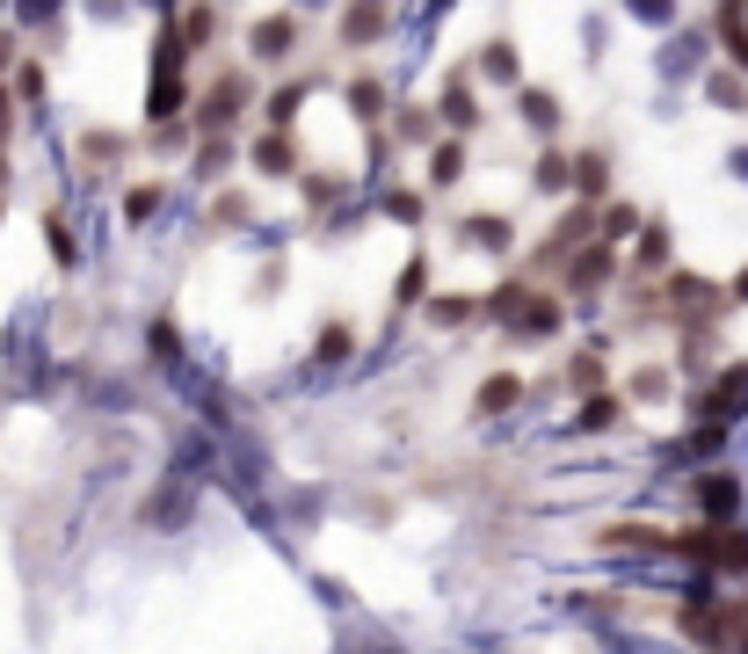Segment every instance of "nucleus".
Segmentation results:
<instances>
[{
  "mask_svg": "<svg viewBox=\"0 0 748 654\" xmlns=\"http://www.w3.org/2000/svg\"><path fill=\"white\" fill-rule=\"evenodd\" d=\"M502 320H516L524 335H553V328H559V298H545V291H516V306H508Z\"/></svg>",
  "mask_w": 748,
  "mask_h": 654,
  "instance_id": "nucleus-1",
  "label": "nucleus"
},
{
  "mask_svg": "<svg viewBox=\"0 0 748 654\" xmlns=\"http://www.w3.org/2000/svg\"><path fill=\"white\" fill-rule=\"evenodd\" d=\"M291 44H298V23H291V15H269V23H255V29H247V51H255L262 66H276V59H284Z\"/></svg>",
  "mask_w": 748,
  "mask_h": 654,
  "instance_id": "nucleus-2",
  "label": "nucleus"
},
{
  "mask_svg": "<svg viewBox=\"0 0 748 654\" xmlns=\"http://www.w3.org/2000/svg\"><path fill=\"white\" fill-rule=\"evenodd\" d=\"M698 502H705V516H712V524H734V516H741V480H734V473H705Z\"/></svg>",
  "mask_w": 748,
  "mask_h": 654,
  "instance_id": "nucleus-3",
  "label": "nucleus"
},
{
  "mask_svg": "<svg viewBox=\"0 0 748 654\" xmlns=\"http://www.w3.org/2000/svg\"><path fill=\"white\" fill-rule=\"evenodd\" d=\"M705 408H712V422H726V414H741V408H748V363H726L720 386L705 393Z\"/></svg>",
  "mask_w": 748,
  "mask_h": 654,
  "instance_id": "nucleus-4",
  "label": "nucleus"
},
{
  "mask_svg": "<svg viewBox=\"0 0 748 654\" xmlns=\"http://www.w3.org/2000/svg\"><path fill=\"white\" fill-rule=\"evenodd\" d=\"M341 37H349V44H378V37H386V0H357V8L341 15Z\"/></svg>",
  "mask_w": 748,
  "mask_h": 654,
  "instance_id": "nucleus-5",
  "label": "nucleus"
},
{
  "mask_svg": "<svg viewBox=\"0 0 748 654\" xmlns=\"http://www.w3.org/2000/svg\"><path fill=\"white\" fill-rule=\"evenodd\" d=\"M255 168H262V175H291V168H298V145H291V131H284V124L255 139Z\"/></svg>",
  "mask_w": 748,
  "mask_h": 654,
  "instance_id": "nucleus-6",
  "label": "nucleus"
},
{
  "mask_svg": "<svg viewBox=\"0 0 748 654\" xmlns=\"http://www.w3.org/2000/svg\"><path fill=\"white\" fill-rule=\"evenodd\" d=\"M610 262H618V247H604V241H596V247H581V255H575V269H567V284H575V291H596V284L610 277Z\"/></svg>",
  "mask_w": 748,
  "mask_h": 654,
  "instance_id": "nucleus-7",
  "label": "nucleus"
},
{
  "mask_svg": "<svg viewBox=\"0 0 748 654\" xmlns=\"http://www.w3.org/2000/svg\"><path fill=\"white\" fill-rule=\"evenodd\" d=\"M465 241H473V247H494V255H508L516 226H508V211H480V218H465Z\"/></svg>",
  "mask_w": 748,
  "mask_h": 654,
  "instance_id": "nucleus-8",
  "label": "nucleus"
},
{
  "mask_svg": "<svg viewBox=\"0 0 748 654\" xmlns=\"http://www.w3.org/2000/svg\"><path fill=\"white\" fill-rule=\"evenodd\" d=\"M516 110H524V124H531V131H559V95H553V88H524V95H516Z\"/></svg>",
  "mask_w": 748,
  "mask_h": 654,
  "instance_id": "nucleus-9",
  "label": "nucleus"
},
{
  "mask_svg": "<svg viewBox=\"0 0 748 654\" xmlns=\"http://www.w3.org/2000/svg\"><path fill=\"white\" fill-rule=\"evenodd\" d=\"M429 182H436V190H451V182H465V145H459V139L429 145Z\"/></svg>",
  "mask_w": 748,
  "mask_h": 654,
  "instance_id": "nucleus-10",
  "label": "nucleus"
},
{
  "mask_svg": "<svg viewBox=\"0 0 748 654\" xmlns=\"http://www.w3.org/2000/svg\"><path fill=\"white\" fill-rule=\"evenodd\" d=\"M516 400H524V379H508V371H494V379L480 386V400H473V408H480V414H508Z\"/></svg>",
  "mask_w": 748,
  "mask_h": 654,
  "instance_id": "nucleus-11",
  "label": "nucleus"
},
{
  "mask_svg": "<svg viewBox=\"0 0 748 654\" xmlns=\"http://www.w3.org/2000/svg\"><path fill=\"white\" fill-rule=\"evenodd\" d=\"M480 73H487V80H508V88H516V80H524V66H516V44H508V37L480 44Z\"/></svg>",
  "mask_w": 748,
  "mask_h": 654,
  "instance_id": "nucleus-12",
  "label": "nucleus"
},
{
  "mask_svg": "<svg viewBox=\"0 0 748 654\" xmlns=\"http://www.w3.org/2000/svg\"><path fill=\"white\" fill-rule=\"evenodd\" d=\"M720 37L734 44V59L748 66V0H720Z\"/></svg>",
  "mask_w": 748,
  "mask_h": 654,
  "instance_id": "nucleus-13",
  "label": "nucleus"
},
{
  "mask_svg": "<svg viewBox=\"0 0 748 654\" xmlns=\"http://www.w3.org/2000/svg\"><path fill=\"white\" fill-rule=\"evenodd\" d=\"M241 95H247V80H241V73H225L218 95H204V124H233L225 110H241Z\"/></svg>",
  "mask_w": 748,
  "mask_h": 654,
  "instance_id": "nucleus-14",
  "label": "nucleus"
},
{
  "mask_svg": "<svg viewBox=\"0 0 748 654\" xmlns=\"http://www.w3.org/2000/svg\"><path fill=\"white\" fill-rule=\"evenodd\" d=\"M567 182H575V190H589V196H596V190H604V182H610V161H604V153H581V161H567Z\"/></svg>",
  "mask_w": 748,
  "mask_h": 654,
  "instance_id": "nucleus-15",
  "label": "nucleus"
},
{
  "mask_svg": "<svg viewBox=\"0 0 748 654\" xmlns=\"http://www.w3.org/2000/svg\"><path fill=\"white\" fill-rule=\"evenodd\" d=\"M443 117L459 124V131H473V124H480V110H473V88H465V80H451V88H443Z\"/></svg>",
  "mask_w": 748,
  "mask_h": 654,
  "instance_id": "nucleus-16",
  "label": "nucleus"
},
{
  "mask_svg": "<svg viewBox=\"0 0 748 654\" xmlns=\"http://www.w3.org/2000/svg\"><path fill=\"white\" fill-rule=\"evenodd\" d=\"M349 110H357V124H378V110H386V88H378V80H357V88H349Z\"/></svg>",
  "mask_w": 748,
  "mask_h": 654,
  "instance_id": "nucleus-17",
  "label": "nucleus"
},
{
  "mask_svg": "<svg viewBox=\"0 0 748 654\" xmlns=\"http://www.w3.org/2000/svg\"><path fill=\"white\" fill-rule=\"evenodd\" d=\"M531 182H538L545 196H559V190H567V153H538V175H531Z\"/></svg>",
  "mask_w": 748,
  "mask_h": 654,
  "instance_id": "nucleus-18",
  "label": "nucleus"
},
{
  "mask_svg": "<svg viewBox=\"0 0 748 654\" xmlns=\"http://www.w3.org/2000/svg\"><path fill=\"white\" fill-rule=\"evenodd\" d=\"M153 211H160V190H153V182H139V190L124 196V218H131V226H145Z\"/></svg>",
  "mask_w": 748,
  "mask_h": 654,
  "instance_id": "nucleus-19",
  "label": "nucleus"
},
{
  "mask_svg": "<svg viewBox=\"0 0 748 654\" xmlns=\"http://www.w3.org/2000/svg\"><path fill=\"white\" fill-rule=\"evenodd\" d=\"M632 226H640V211H632V204H610V211H604V247H618Z\"/></svg>",
  "mask_w": 748,
  "mask_h": 654,
  "instance_id": "nucleus-20",
  "label": "nucleus"
},
{
  "mask_svg": "<svg viewBox=\"0 0 748 654\" xmlns=\"http://www.w3.org/2000/svg\"><path fill=\"white\" fill-rule=\"evenodd\" d=\"M618 408H626L618 393H596V400H581V429H604V422H610Z\"/></svg>",
  "mask_w": 748,
  "mask_h": 654,
  "instance_id": "nucleus-21",
  "label": "nucleus"
},
{
  "mask_svg": "<svg viewBox=\"0 0 748 654\" xmlns=\"http://www.w3.org/2000/svg\"><path fill=\"white\" fill-rule=\"evenodd\" d=\"M80 153H88V161H117L124 139H117V131H88V139H80Z\"/></svg>",
  "mask_w": 748,
  "mask_h": 654,
  "instance_id": "nucleus-22",
  "label": "nucleus"
},
{
  "mask_svg": "<svg viewBox=\"0 0 748 654\" xmlns=\"http://www.w3.org/2000/svg\"><path fill=\"white\" fill-rule=\"evenodd\" d=\"M640 233H647V241H640V262H661V255H669V241H661V233H669V226H661V218H647V226H640Z\"/></svg>",
  "mask_w": 748,
  "mask_h": 654,
  "instance_id": "nucleus-23",
  "label": "nucleus"
},
{
  "mask_svg": "<svg viewBox=\"0 0 748 654\" xmlns=\"http://www.w3.org/2000/svg\"><path fill=\"white\" fill-rule=\"evenodd\" d=\"M211 218H218V226H241V218H247V196H241V190H225V196L211 204Z\"/></svg>",
  "mask_w": 748,
  "mask_h": 654,
  "instance_id": "nucleus-24",
  "label": "nucleus"
},
{
  "mask_svg": "<svg viewBox=\"0 0 748 654\" xmlns=\"http://www.w3.org/2000/svg\"><path fill=\"white\" fill-rule=\"evenodd\" d=\"M429 313L443 320V328H459V320H473V298H436Z\"/></svg>",
  "mask_w": 748,
  "mask_h": 654,
  "instance_id": "nucleus-25",
  "label": "nucleus"
},
{
  "mask_svg": "<svg viewBox=\"0 0 748 654\" xmlns=\"http://www.w3.org/2000/svg\"><path fill=\"white\" fill-rule=\"evenodd\" d=\"M661 393H669V371H640L632 379V400H661Z\"/></svg>",
  "mask_w": 748,
  "mask_h": 654,
  "instance_id": "nucleus-26",
  "label": "nucleus"
},
{
  "mask_svg": "<svg viewBox=\"0 0 748 654\" xmlns=\"http://www.w3.org/2000/svg\"><path fill=\"white\" fill-rule=\"evenodd\" d=\"M400 139L429 145V110H400Z\"/></svg>",
  "mask_w": 748,
  "mask_h": 654,
  "instance_id": "nucleus-27",
  "label": "nucleus"
},
{
  "mask_svg": "<svg viewBox=\"0 0 748 654\" xmlns=\"http://www.w3.org/2000/svg\"><path fill=\"white\" fill-rule=\"evenodd\" d=\"M712 102H734V110H741V102H748V88L734 80V73H712Z\"/></svg>",
  "mask_w": 748,
  "mask_h": 654,
  "instance_id": "nucleus-28",
  "label": "nucleus"
},
{
  "mask_svg": "<svg viewBox=\"0 0 748 654\" xmlns=\"http://www.w3.org/2000/svg\"><path fill=\"white\" fill-rule=\"evenodd\" d=\"M320 357H349V328H341V320H335V328H320Z\"/></svg>",
  "mask_w": 748,
  "mask_h": 654,
  "instance_id": "nucleus-29",
  "label": "nucleus"
},
{
  "mask_svg": "<svg viewBox=\"0 0 748 654\" xmlns=\"http://www.w3.org/2000/svg\"><path fill=\"white\" fill-rule=\"evenodd\" d=\"M386 211H392V218H414V211H422V196H414V190H392Z\"/></svg>",
  "mask_w": 748,
  "mask_h": 654,
  "instance_id": "nucleus-30",
  "label": "nucleus"
},
{
  "mask_svg": "<svg viewBox=\"0 0 748 654\" xmlns=\"http://www.w3.org/2000/svg\"><path fill=\"white\" fill-rule=\"evenodd\" d=\"M632 8H640V15H654V23L669 15V0H632Z\"/></svg>",
  "mask_w": 748,
  "mask_h": 654,
  "instance_id": "nucleus-31",
  "label": "nucleus"
},
{
  "mask_svg": "<svg viewBox=\"0 0 748 654\" xmlns=\"http://www.w3.org/2000/svg\"><path fill=\"white\" fill-rule=\"evenodd\" d=\"M51 8H59V0H23V15H51Z\"/></svg>",
  "mask_w": 748,
  "mask_h": 654,
  "instance_id": "nucleus-32",
  "label": "nucleus"
},
{
  "mask_svg": "<svg viewBox=\"0 0 748 654\" xmlns=\"http://www.w3.org/2000/svg\"><path fill=\"white\" fill-rule=\"evenodd\" d=\"M734 298H741V306H748V269H741V277H734Z\"/></svg>",
  "mask_w": 748,
  "mask_h": 654,
  "instance_id": "nucleus-33",
  "label": "nucleus"
},
{
  "mask_svg": "<svg viewBox=\"0 0 748 654\" xmlns=\"http://www.w3.org/2000/svg\"><path fill=\"white\" fill-rule=\"evenodd\" d=\"M8 59H15V37H0V66H8Z\"/></svg>",
  "mask_w": 748,
  "mask_h": 654,
  "instance_id": "nucleus-34",
  "label": "nucleus"
},
{
  "mask_svg": "<svg viewBox=\"0 0 748 654\" xmlns=\"http://www.w3.org/2000/svg\"><path fill=\"white\" fill-rule=\"evenodd\" d=\"M0 139H8V88H0Z\"/></svg>",
  "mask_w": 748,
  "mask_h": 654,
  "instance_id": "nucleus-35",
  "label": "nucleus"
}]
</instances>
